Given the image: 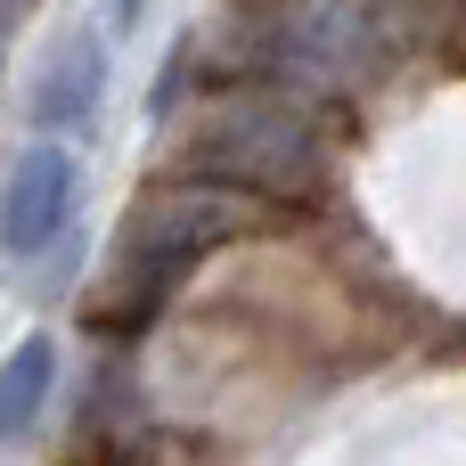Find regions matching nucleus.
I'll return each instance as SVG.
<instances>
[{"label": "nucleus", "instance_id": "nucleus-1", "mask_svg": "<svg viewBox=\"0 0 466 466\" xmlns=\"http://www.w3.org/2000/svg\"><path fill=\"white\" fill-rule=\"evenodd\" d=\"M246 229H254V197H238V188H213V180H188V172L139 188L123 229H115V246H106V262H98V279H90L82 328L98 344L147 336L172 311V295L197 279V262L221 254Z\"/></svg>", "mask_w": 466, "mask_h": 466}, {"label": "nucleus", "instance_id": "nucleus-7", "mask_svg": "<svg viewBox=\"0 0 466 466\" xmlns=\"http://www.w3.org/2000/svg\"><path fill=\"white\" fill-rule=\"evenodd\" d=\"M106 8H115V33H131V25L147 16V0H106Z\"/></svg>", "mask_w": 466, "mask_h": 466}, {"label": "nucleus", "instance_id": "nucleus-3", "mask_svg": "<svg viewBox=\"0 0 466 466\" xmlns=\"http://www.w3.org/2000/svg\"><path fill=\"white\" fill-rule=\"evenodd\" d=\"M74 221H82V156L66 139L16 147V164L0 172V262L8 270L66 262L74 254Z\"/></svg>", "mask_w": 466, "mask_h": 466}, {"label": "nucleus", "instance_id": "nucleus-4", "mask_svg": "<svg viewBox=\"0 0 466 466\" xmlns=\"http://www.w3.org/2000/svg\"><path fill=\"white\" fill-rule=\"evenodd\" d=\"M98 106H106V41L90 25L49 33V49L25 74V123L41 139H74V131L98 123Z\"/></svg>", "mask_w": 466, "mask_h": 466}, {"label": "nucleus", "instance_id": "nucleus-2", "mask_svg": "<svg viewBox=\"0 0 466 466\" xmlns=\"http://www.w3.org/2000/svg\"><path fill=\"white\" fill-rule=\"evenodd\" d=\"M180 172L213 180V188H238L254 205H303V197H319V131L279 82L221 90L188 123Z\"/></svg>", "mask_w": 466, "mask_h": 466}, {"label": "nucleus", "instance_id": "nucleus-5", "mask_svg": "<svg viewBox=\"0 0 466 466\" xmlns=\"http://www.w3.org/2000/svg\"><path fill=\"white\" fill-rule=\"evenodd\" d=\"M49 393H57V344H49V336H25V344L0 360V451L25 442V434L49 418Z\"/></svg>", "mask_w": 466, "mask_h": 466}, {"label": "nucleus", "instance_id": "nucleus-6", "mask_svg": "<svg viewBox=\"0 0 466 466\" xmlns=\"http://www.w3.org/2000/svg\"><path fill=\"white\" fill-rule=\"evenodd\" d=\"M188 82H197V33L172 41V57H164V74H156V90H147V123H172V106L188 98Z\"/></svg>", "mask_w": 466, "mask_h": 466}]
</instances>
